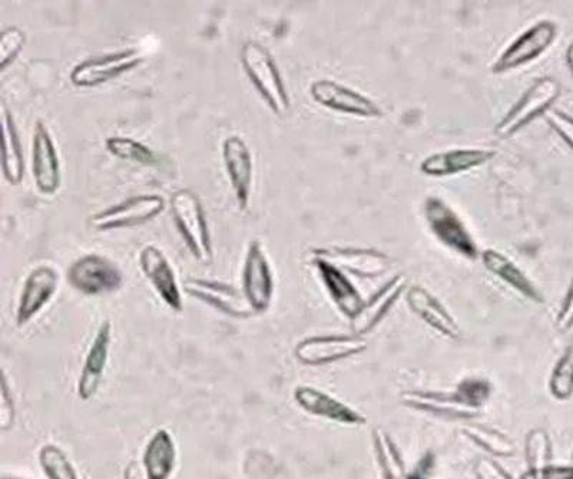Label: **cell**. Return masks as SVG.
<instances>
[{"instance_id":"6da1fadb","label":"cell","mask_w":573,"mask_h":479,"mask_svg":"<svg viewBox=\"0 0 573 479\" xmlns=\"http://www.w3.org/2000/svg\"><path fill=\"white\" fill-rule=\"evenodd\" d=\"M170 207L176 230L183 237L191 255L201 264H212L214 260L212 232L197 194L186 188L179 189L172 194Z\"/></svg>"},{"instance_id":"7a4b0ae2","label":"cell","mask_w":573,"mask_h":479,"mask_svg":"<svg viewBox=\"0 0 573 479\" xmlns=\"http://www.w3.org/2000/svg\"><path fill=\"white\" fill-rule=\"evenodd\" d=\"M240 59L248 79L271 111L279 117L285 116L290 109V97L270 51L260 42L248 41L241 47Z\"/></svg>"},{"instance_id":"3957f363","label":"cell","mask_w":573,"mask_h":479,"mask_svg":"<svg viewBox=\"0 0 573 479\" xmlns=\"http://www.w3.org/2000/svg\"><path fill=\"white\" fill-rule=\"evenodd\" d=\"M66 280L74 291L95 297L118 292L123 284V274L111 259L100 254H85L69 265Z\"/></svg>"},{"instance_id":"277c9868","label":"cell","mask_w":573,"mask_h":479,"mask_svg":"<svg viewBox=\"0 0 573 479\" xmlns=\"http://www.w3.org/2000/svg\"><path fill=\"white\" fill-rule=\"evenodd\" d=\"M424 217L430 231L444 248L467 260L479 258V249L469 230L466 229L465 222L441 198H429L424 204Z\"/></svg>"},{"instance_id":"5b68a950","label":"cell","mask_w":573,"mask_h":479,"mask_svg":"<svg viewBox=\"0 0 573 479\" xmlns=\"http://www.w3.org/2000/svg\"><path fill=\"white\" fill-rule=\"evenodd\" d=\"M165 208V200L156 194H141L128 198L89 217V229L95 231H112L132 229L154 220Z\"/></svg>"},{"instance_id":"8992f818","label":"cell","mask_w":573,"mask_h":479,"mask_svg":"<svg viewBox=\"0 0 573 479\" xmlns=\"http://www.w3.org/2000/svg\"><path fill=\"white\" fill-rule=\"evenodd\" d=\"M143 61L145 54L138 47L93 56L74 66L69 79L76 88H97L136 69Z\"/></svg>"},{"instance_id":"52a82bcc","label":"cell","mask_w":573,"mask_h":479,"mask_svg":"<svg viewBox=\"0 0 573 479\" xmlns=\"http://www.w3.org/2000/svg\"><path fill=\"white\" fill-rule=\"evenodd\" d=\"M369 344L361 336L327 335L312 336L299 341L294 349L295 359L304 367H327L344 359L365 353Z\"/></svg>"},{"instance_id":"ba28073f","label":"cell","mask_w":573,"mask_h":479,"mask_svg":"<svg viewBox=\"0 0 573 479\" xmlns=\"http://www.w3.org/2000/svg\"><path fill=\"white\" fill-rule=\"evenodd\" d=\"M561 95V85L553 78H542L537 80L528 89V92L520 98V101L506 113L504 120L496 127V134L499 137H510L518 132L520 128L528 126L530 121L539 116H544L551 109L552 104Z\"/></svg>"},{"instance_id":"9c48e42d","label":"cell","mask_w":573,"mask_h":479,"mask_svg":"<svg viewBox=\"0 0 573 479\" xmlns=\"http://www.w3.org/2000/svg\"><path fill=\"white\" fill-rule=\"evenodd\" d=\"M242 293L256 315L269 311L274 296V277L260 240L248 244L242 268Z\"/></svg>"},{"instance_id":"30bf717a","label":"cell","mask_w":573,"mask_h":479,"mask_svg":"<svg viewBox=\"0 0 573 479\" xmlns=\"http://www.w3.org/2000/svg\"><path fill=\"white\" fill-rule=\"evenodd\" d=\"M184 292L234 319H251L256 316L244 293L231 284L190 277L184 282Z\"/></svg>"},{"instance_id":"8fae6325","label":"cell","mask_w":573,"mask_h":479,"mask_svg":"<svg viewBox=\"0 0 573 479\" xmlns=\"http://www.w3.org/2000/svg\"><path fill=\"white\" fill-rule=\"evenodd\" d=\"M111 345L112 324L111 320H104L90 341L83 368H80L78 383H76V393L80 401L88 402L97 396L105 372H107Z\"/></svg>"},{"instance_id":"7c38bea8","label":"cell","mask_w":573,"mask_h":479,"mask_svg":"<svg viewBox=\"0 0 573 479\" xmlns=\"http://www.w3.org/2000/svg\"><path fill=\"white\" fill-rule=\"evenodd\" d=\"M558 35L556 25L553 22L543 21L530 28L513 42L496 61L491 70L494 74H504L508 70L532 63L549 50Z\"/></svg>"},{"instance_id":"4fadbf2b","label":"cell","mask_w":573,"mask_h":479,"mask_svg":"<svg viewBox=\"0 0 573 479\" xmlns=\"http://www.w3.org/2000/svg\"><path fill=\"white\" fill-rule=\"evenodd\" d=\"M60 286V274L51 265H37L23 283L17 307V325L25 327L50 305Z\"/></svg>"},{"instance_id":"5bb4252c","label":"cell","mask_w":573,"mask_h":479,"mask_svg":"<svg viewBox=\"0 0 573 479\" xmlns=\"http://www.w3.org/2000/svg\"><path fill=\"white\" fill-rule=\"evenodd\" d=\"M294 402L305 414L322 417L334 424L344 426H363L367 424V417L322 389L300 385L293 392Z\"/></svg>"},{"instance_id":"9a60e30c","label":"cell","mask_w":573,"mask_h":479,"mask_svg":"<svg viewBox=\"0 0 573 479\" xmlns=\"http://www.w3.org/2000/svg\"><path fill=\"white\" fill-rule=\"evenodd\" d=\"M32 174L36 188L52 196L61 187V161L50 128L36 121L32 139Z\"/></svg>"},{"instance_id":"2e32d148","label":"cell","mask_w":573,"mask_h":479,"mask_svg":"<svg viewBox=\"0 0 573 479\" xmlns=\"http://www.w3.org/2000/svg\"><path fill=\"white\" fill-rule=\"evenodd\" d=\"M140 268L161 301L171 311L183 312V294L179 280L164 251L154 244L145 246L140 253Z\"/></svg>"},{"instance_id":"e0dca14e","label":"cell","mask_w":573,"mask_h":479,"mask_svg":"<svg viewBox=\"0 0 573 479\" xmlns=\"http://www.w3.org/2000/svg\"><path fill=\"white\" fill-rule=\"evenodd\" d=\"M223 161L238 208L246 211L250 206L252 177H255L252 155L246 141L238 135L228 137L223 144Z\"/></svg>"},{"instance_id":"ac0fdd59","label":"cell","mask_w":573,"mask_h":479,"mask_svg":"<svg viewBox=\"0 0 573 479\" xmlns=\"http://www.w3.org/2000/svg\"><path fill=\"white\" fill-rule=\"evenodd\" d=\"M310 94L320 106L333 109V111L348 113V116L363 118H380L383 116L380 107L361 94L328 79L315 80L310 88Z\"/></svg>"},{"instance_id":"d6986e66","label":"cell","mask_w":573,"mask_h":479,"mask_svg":"<svg viewBox=\"0 0 573 479\" xmlns=\"http://www.w3.org/2000/svg\"><path fill=\"white\" fill-rule=\"evenodd\" d=\"M313 258L327 262L358 277H377L390 269V259L385 253L369 249H315Z\"/></svg>"},{"instance_id":"ffe728a7","label":"cell","mask_w":573,"mask_h":479,"mask_svg":"<svg viewBox=\"0 0 573 479\" xmlns=\"http://www.w3.org/2000/svg\"><path fill=\"white\" fill-rule=\"evenodd\" d=\"M401 402L412 410L451 420L472 421L482 414L480 410L463 401L456 392L406 391L401 393Z\"/></svg>"},{"instance_id":"44dd1931","label":"cell","mask_w":573,"mask_h":479,"mask_svg":"<svg viewBox=\"0 0 573 479\" xmlns=\"http://www.w3.org/2000/svg\"><path fill=\"white\" fill-rule=\"evenodd\" d=\"M406 302H408L410 311L415 316H419L424 324L432 327L437 334H441L443 338L448 340L461 339L462 331L455 317L426 289L419 286L410 287L406 292Z\"/></svg>"},{"instance_id":"7402d4cb","label":"cell","mask_w":573,"mask_h":479,"mask_svg":"<svg viewBox=\"0 0 573 479\" xmlns=\"http://www.w3.org/2000/svg\"><path fill=\"white\" fill-rule=\"evenodd\" d=\"M406 291V277L398 274L389 280L379 292L363 303L361 309L352 319L353 335L365 336L370 334L385 319L391 307L398 303L401 294Z\"/></svg>"},{"instance_id":"603a6c76","label":"cell","mask_w":573,"mask_h":479,"mask_svg":"<svg viewBox=\"0 0 573 479\" xmlns=\"http://www.w3.org/2000/svg\"><path fill=\"white\" fill-rule=\"evenodd\" d=\"M314 268L317 269L320 279L326 287L329 298H332L337 309L348 319H353L361 309L363 298L355 284L350 282L347 274L327 260L313 258Z\"/></svg>"},{"instance_id":"cb8c5ba5","label":"cell","mask_w":573,"mask_h":479,"mask_svg":"<svg viewBox=\"0 0 573 479\" xmlns=\"http://www.w3.org/2000/svg\"><path fill=\"white\" fill-rule=\"evenodd\" d=\"M176 445L169 429L160 428L151 436L142 454V468L148 479H170L175 471Z\"/></svg>"},{"instance_id":"d4e9b609","label":"cell","mask_w":573,"mask_h":479,"mask_svg":"<svg viewBox=\"0 0 573 479\" xmlns=\"http://www.w3.org/2000/svg\"><path fill=\"white\" fill-rule=\"evenodd\" d=\"M482 262L494 276L498 277L520 296L528 298V301L542 305L543 296L539 289L534 286L532 280L516 265L512 260L499 253L496 250H485L482 253Z\"/></svg>"},{"instance_id":"484cf974","label":"cell","mask_w":573,"mask_h":479,"mask_svg":"<svg viewBox=\"0 0 573 479\" xmlns=\"http://www.w3.org/2000/svg\"><path fill=\"white\" fill-rule=\"evenodd\" d=\"M494 155L495 151L489 150H453L428 156L420 168L424 174L432 175V177H444V175H453L479 167Z\"/></svg>"},{"instance_id":"4316f807","label":"cell","mask_w":573,"mask_h":479,"mask_svg":"<svg viewBox=\"0 0 573 479\" xmlns=\"http://www.w3.org/2000/svg\"><path fill=\"white\" fill-rule=\"evenodd\" d=\"M2 132L3 175L11 186H19L25 175V156H23L21 137L12 112L4 106L2 107Z\"/></svg>"},{"instance_id":"83f0119b","label":"cell","mask_w":573,"mask_h":479,"mask_svg":"<svg viewBox=\"0 0 573 479\" xmlns=\"http://www.w3.org/2000/svg\"><path fill=\"white\" fill-rule=\"evenodd\" d=\"M372 449H375L376 461L380 468L381 479H413L408 472L403 458L393 438L380 426L371 431Z\"/></svg>"},{"instance_id":"f1b7e54d","label":"cell","mask_w":573,"mask_h":479,"mask_svg":"<svg viewBox=\"0 0 573 479\" xmlns=\"http://www.w3.org/2000/svg\"><path fill=\"white\" fill-rule=\"evenodd\" d=\"M463 435L494 457L510 458L516 454L513 440L489 426L467 424L463 426Z\"/></svg>"},{"instance_id":"f546056e","label":"cell","mask_w":573,"mask_h":479,"mask_svg":"<svg viewBox=\"0 0 573 479\" xmlns=\"http://www.w3.org/2000/svg\"><path fill=\"white\" fill-rule=\"evenodd\" d=\"M105 149L115 159L122 161H131V163L154 165L158 163V156L142 142L129 139V137L113 135L105 140Z\"/></svg>"},{"instance_id":"4dcf8cb0","label":"cell","mask_w":573,"mask_h":479,"mask_svg":"<svg viewBox=\"0 0 573 479\" xmlns=\"http://www.w3.org/2000/svg\"><path fill=\"white\" fill-rule=\"evenodd\" d=\"M37 461L47 479H80L68 455L55 444L43 445Z\"/></svg>"},{"instance_id":"1f68e13d","label":"cell","mask_w":573,"mask_h":479,"mask_svg":"<svg viewBox=\"0 0 573 479\" xmlns=\"http://www.w3.org/2000/svg\"><path fill=\"white\" fill-rule=\"evenodd\" d=\"M549 392L561 402L573 396V348H567L556 360L549 378Z\"/></svg>"},{"instance_id":"d6a6232c","label":"cell","mask_w":573,"mask_h":479,"mask_svg":"<svg viewBox=\"0 0 573 479\" xmlns=\"http://www.w3.org/2000/svg\"><path fill=\"white\" fill-rule=\"evenodd\" d=\"M525 457H527L528 469H541L552 465V440L547 431H530L525 443Z\"/></svg>"},{"instance_id":"836d02e7","label":"cell","mask_w":573,"mask_h":479,"mask_svg":"<svg viewBox=\"0 0 573 479\" xmlns=\"http://www.w3.org/2000/svg\"><path fill=\"white\" fill-rule=\"evenodd\" d=\"M26 44L25 32L18 26H9L0 33V69L14 63Z\"/></svg>"},{"instance_id":"e575fe53","label":"cell","mask_w":573,"mask_h":479,"mask_svg":"<svg viewBox=\"0 0 573 479\" xmlns=\"http://www.w3.org/2000/svg\"><path fill=\"white\" fill-rule=\"evenodd\" d=\"M455 392L463 401L482 411L485 402L489 400L491 395V385L485 378L472 377L463 379V381L458 383Z\"/></svg>"},{"instance_id":"d590c367","label":"cell","mask_w":573,"mask_h":479,"mask_svg":"<svg viewBox=\"0 0 573 479\" xmlns=\"http://www.w3.org/2000/svg\"><path fill=\"white\" fill-rule=\"evenodd\" d=\"M17 420V406H14L13 393L9 387L8 378L2 372V382H0V431L8 433L14 425Z\"/></svg>"},{"instance_id":"8d00e7d4","label":"cell","mask_w":573,"mask_h":479,"mask_svg":"<svg viewBox=\"0 0 573 479\" xmlns=\"http://www.w3.org/2000/svg\"><path fill=\"white\" fill-rule=\"evenodd\" d=\"M544 120L573 151V118L558 109H549L548 112H544Z\"/></svg>"},{"instance_id":"74e56055","label":"cell","mask_w":573,"mask_h":479,"mask_svg":"<svg viewBox=\"0 0 573 479\" xmlns=\"http://www.w3.org/2000/svg\"><path fill=\"white\" fill-rule=\"evenodd\" d=\"M520 479H573V467L548 465L541 469H527Z\"/></svg>"},{"instance_id":"f35d334b","label":"cell","mask_w":573,"mask_h":479,"mask_svg":"<svg viewBox=\"0 0 573 479\" xmlns=\"http://www.w3.org/2000/svg\"><path fill=\"white\" fill-rule=\"evenodd\" d=\"M475 476L477 479H515L495 459L486 457L476 462Z\"/></svg>"},{"instance_id":"ab89813d","label":"cell","mask_w":573,"mask_h":479,"mask_svg":"<svg viewBox=\"0 0 573 479\" xmlns=\"http://www.w3.org/2000/svg\"><path fill=\"white\" fill-rule=\"evenodd\" d=\"M556 329L565 334L573 327V279L556 316Z\"/></svg>"},{"instance_id":"60d3db41","label":"cell","mask_w":573,"mask_h":479,"mask_svg":"<svg viewBox=\"0 0 573 479\" xmlns=\"http://www.w3.org/2000/svg\"><path fill=\"white\" fill-rule=\"evenodd\" d=\"M122 479H148V477L140 462L131 461L123 469Z\"/></svg>"},{"instance_id":"b9f144b4","label":"cell","mask_w":573,"mask_h":479,"mask_svg":"<svg viewBox=\"0 0 573 479\" xmlns=\"http://www.w3.org/2000/svg\"><path fill=\"white\" fill-rule=\"evenodd\" d=\"M566 63H567V66H570L571 73L573 75V42H572V45L570 47H567V51H566Z\"/></svg>"},{"instance_id":"7bdbcfd3","label":"cell","mask_w":573,"mask_h":479,"mask_svg":"<svg viewBox=\"0 0 573 479\" xmlns=\"http://www.w3.org/2000/svg\"><path fill=\"white\" fill-rule=\"evenodd\" d=\"M412 476H413V479H428L424 476H420V473H418V476H415V473H412Z\"/></svg>"},{"instance_id":"ee69618b","label":"cell","mask_w":573,"mask_h":479,"mask_svg":"<svg viewBox=\"0 0 573 479\" xmlns=\"http://www.w3.org/2000/svg\"><path fill=\"white\" fill-rule=\"evenodd\" d=\"M3 479H23V478H17V477H4Z\"/></svg>"}]
</instances>
